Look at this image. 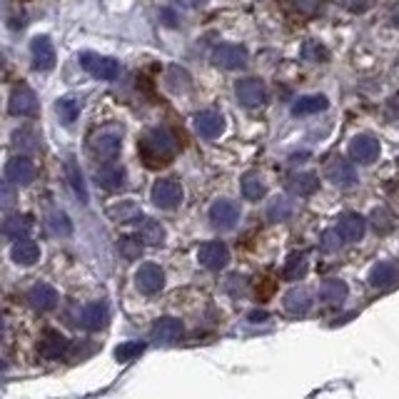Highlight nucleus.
Returning <instances> with one entry per match:
<instances>
[{
  "instance_id": "2eb2a0df",
  "label": "nucleus",
  "mask_w": 399,
  "mask_h": 399,
  "mask_svg": "<svg viewBox=\"0 0 399 399\" xmlns=\"http://www.w3.org/2000/svg\"><path fill=\"white\" fill-rule=\"evenodd\" d=\"M195 130H197L200 138H205V140L220 138L222 130H225V117L215 110L197 112V115H195Z\"/></svg>"
},
{
  "instance_id": "20e7f679",
  "label": "nucleus",
  "mask_w": 399,
  "mask_h": 399,
  "mask_svg": "<svg viewBox=\"0 0 399 399\" xmlns=\"http://www.w3.org/2000/svg\"><path fill=\"white\" fill-rule=\"evenodd\" d=\"M152 202H155L160 210H175V207L182 202V185L172 178L158 180V182L152 185Z\"/></svg>"
},
{
  "instance_id": "09e8293b",
  "label": "nucleus",
  "mask_w": 399,
  "mask_h": 399,
  "mask_svg": "<svg viewBox=\"0 0 399 399\" xmlns=\"http://www.w3.org/2000/svg\"><path fill=\"white\" fill-rule=\"evenodd\" d=\"M178 3L185 8H200V5H205L207 0H178Z\"/></svg>"
},
{
  "instance_id": "f3484780",
  "label": "nucleus",
  "mask_w": 399,
  "mask_h": 399,
  "mask_svg": "<svg viewBox=\"0 0 399 399\" xmlns=\"http://www.w3.org/2000/svg\"><path fill=\"white\" fill-rule=\"evenodd\" d=\"M185 335V324L175 319V317H162L152 324V339L158 344H172L178 342L180 337Z\"/></svg>"
},
{
  "instance_id": "1a4fd4ad",
  "label": "nucleus",
  "mask_w": 399,
  "mask_h": 399,
  "mask_svg": "<svg viewBox=\"0 0 399 399\" xmlns=\"http://www.w3.org/2000/svg\"><path fill=\"white\" fill-rule=\"evenodd\" d=\"M213 62L222 70H240L247 65V50L242 45H232V43L217 45L213 53Z\"/></svg>"
},
{
  "instance_id": "b1692460",
  "label": "nucleus",
  "mask_w": 399,
  "mask_h": 399,
  "mask_svg": "<svg viewBox=\"0 0 399 399\" xmlns=\"http://www.w3.org/2000/svg\"><path fill=\"white\" fill-rule=\"evenodd\" d=\"M310 304H312V300H310V295H307V289L295 287V289H289L287 295H285L282 310L287 312V315H292V317H300V315H304V312L310 310Z\"/></svg>"
},
{
  "instance_id": "9d476101",
  "label": "nucleus",
  "mask_w": 399,
  "mask_h": 399,
  "mask_svg": "<svg viewBox=\"0 0 399 399\" xmlns=\"http://www.w3.org/2000/svg\"><path fill=\"white\" fill-rule=\"evenodd\" d=\"M135 285H138L143 295H158L160 289L165 287V272L158 265L145 262L143 267L138 269V275H135Z\"/></svg>"
},
{
  "instance_id": "58836bf2",
  "label": "nucleus",
  "mask_w": 399,
  "mask_h": 399,
  "mask_svg": "<svg viewBox=\"0 0 399 399\" xmlns=\"http://www.w3.org/2000/svg\"><path fill=\"white\" fill-rule=\"evenodd\" d=\"M50 232L53 234H60V237H68L70 232H73V222L68 220V215L65 213H53L50 215Z\"/></svg>"
},
{
  "instance_id": "423d86ee",
  "label": "nucleus",
  "mask_w": 399,
  "mask_h": 399,
  "mask_svg": "<svg viewBox=\"0 0 399 399\" xmlns=\"http://www.w3.org/2000/svg\"><path fill=\"white\" fill-rule=\"evenodd\" d=\"M240 220V207L232 200H217L213 207H210V225L215 230H232Z\"/></svg>"
},
{
  "instance_id": "c03bdc74",
  "label": "nucleus",
  "mask_w": 399,
  "mask_h": 399,
  "mask_svg": "<svg viewBox=\"0 0 399 399\" xmlns=\"http://www.w3.org/2000/svg\"><path fill=\"white\" fill-rule=\"evenodd\" d=\"M342 234L337 232V230H332V232H324L322 234V247L327 250V252H337L339 245H342V240H339Z\"/></svg>"
},
{
  "instance_id": "c9c22d12",
  "label": "nucleus",
  "mask_w": 399,
  "mask_h": 399,
  "mask_svg": "<svg viewBox=\"0 0 399 399\" xmlns=\"http://www.w3.org/2000/svg\"><path fill=\"white\" fill-rule=\"evenodd\" d=\"M300 56H302V60H307V62H324L327 58H330V53H327V48H324L322 43L307 40L302 45V50H300Z\"/></svg>"
},
{
  "instance_id": "393cba45",
  "label": "nucleus",
  "mask_w": 399,
  "mask_h": 399,
  "mask_svg": "<svg viewBox=\"0 0 399 399\" xmlns=\"http://www.w3.org/2000/svg\"><path fill=\"white\" fill-rule=\"evenodd\" d=\"M97 185L105 187V190H117V187L125 185V170L115 162H105L100 170L95 172Z\"/></svg>"
},
{
  "instance_id": "4468645a",
  "label": "nucleus",
  "mask_w": 399,
  "mask_h": 399,
  "mask_svg": "<svg viewBox=\"0 0 399 399\" xmlns=\"http://www.w3.org/2000/svg\"><path fill=\"white\" fill-rule=\"evenodd\" d=\"M200 257V265L207 269H222L225 265L230 262V250L225 247V242H207V245H202L197 252Z\"/></svg>"
},
{
  "instance_id": "de8ad7c7",
  "label": "nucleus",
  "mask_w": 399,
  "mask_h": 399,
  "mask_svg": "<svg viewBox=\"0 0 399 399\" xmlns=\"http://www.w3.org/2000/svg\"><path fill=\"white\" fill-rule=\"evenodd\" d=\"M247 319H250L252 324H260V322H267L269 317H267V312H265V310H252V312L247 315Z\"/></svg>"
},
{
  "instance_id": "f8f14e48",
  "label": "nucleus",
  "mask_w": 399,
  "mask_h": 399,
  "mask_svg": "<svg viewBox=\"0 0 399 399\" xmlns=\"http://www.w3.org/2000/svg\"><path fill=\"white\" fill-rule=\"evenodd\" d=\"M30 53H33V65L35 70H53L56 68V48H53V43L50 38L45 35H35L33 40H30Z\"/></svg>"
},
{
  "instance_id": "49530a36",
  "label": "nucleus",
  "mask_w": 399,
  "mask_h": 399,
  "mask_svg": "<svg viewBox=\"0 0 399 399\" xmlns=\"http://www.w3.org/2000/svg\"><path fill=\"white\" fill-rule=\"evenodd\" d=\"M240 285H242V277L240 275H232V277H230V282L225 285V292H228V295L237 297V287H240Z\"/></svg>"
},
{
  "instance_id": "6e6552de",
  "label": "nucleus",
  "mask_w": 399,
  "mask_h": 399,
  "mask_svg": "<svg viewBox=\"0 0 399 399\" xmlns=\"http://www.w3.org/2000/svg\"><path fill=\"white\" fill-rule=\"evenodd\" d=\"M68 350H70V339L65 337V335H60L58 330H45L43 332L40 347H38V352H40L43 359H48V362H58V359H62L65 354H68Z\"/></svg>"
},
{
  "instance_id": "a19ab883",
  "label": "nucleus",
  "mask_w": 399,
  "mask_h": 399,
  "mask_svg": "<svg viewBox=\"0 0 399 399\" xmlns=\"http://www.w3.org/2000/svg\"><path fill=\"white\" fill-rule=\"evenodd\" d=\"M372 225L379 230V232H385V230H392V225H394V217H392V213L389 210H385V207H377L374 213H372Z\"/></svg>"
},
{
  "instance_id": "c756f323",
  "label": "nucleus",
  "mask_w": 399,
  "mask_h": 399,
  "mask_svg": "<svg viewBox=\"0 0 399 399\" xmlns=\"http://www.w3.org/2000/svg\"><path fill=\"white\" fill-rule=\"evenodd\" d=\"M140 240H143L145 245L158 247V245H162V242H165V228H162L158 220L143 217V222H140Z\"/></svg>"
},
{
  "instance_id": "412c9836",
  "label": "nucleus",
  "mask_w": 399,
  "mask_h": 399,
  "mask_svg": "<svg viewBox=\"0 0 399 399\" xmlns=\"http://www.w3.org/2000/svg\"><path fill=\"white\" fill-rule=\"evenodd\" d=\"M365 228H367V220L357 213H344L337 222V232L342 234V240H347V242L359 240V237L365 234Z\"/></svg>"
},
{
  "instance_id": "a211bd4d",
  "label": "nucleus",
  "mask_w": 399,
  "mask_h": 399,
  "mask_svg": "<svg viewBox=\"0 0 399 399\" xmlns=\"http://www.w3.org/2000/svg\"><path fill=\"white\" fill-rule=\"evenodd\" d=\"M25 300H28V304L33 307V310L50 312L58 304V292H56V287H50V285L38 282V285H33V287L28 289Z\"/></svg>"
},
{
  "instance_id": "a878e982",
  "label": "nucleus",
  "mask_w": 399,
  "mask_h": 399,
  "mask_svg": "<svg viewBox=\"0 0 399 399\" xmlns=\"http://www.w3.org/2000/svg\"><path fill=\"white\" fill-rule=\"evenodd\" d=\"M330 108V100L324 95H304L300 100H295L292 105V115H317Z\"/></svg>"
},
{
  "instance_id": "8fccbe9b",
  "label": "nucleus",
  "mask_w": 399,
  "mask_h": 399,
  "mask_svg": "<svg viewBox=\"0 0 399 399\" xmlns=\"http://www.w3.org/2000/svg\"><path fill=\"white\" fill-rule=\"evenodd\" d=\"M392 21L399 25V0H397V3H394V5H392Z\"/></svg>"
},
{
  "instance_id": "cd10ccee",
  "label": "nucleus",
  "mask_w": 399,
  "mask_h": 399,
  "mask_svg": "<svg viewBox=\"0 0 399 399\" xmlns=\"http://www.w3.org/2000/svg\"><path fill=\"white\" fill-rule=\"evenodd\" d=\"M347 292H350V287H347V282L344 280H337V277H330V280H324L322 287H319V297H322V302H342L344 297H347Z\"/></svg>"
},
{
  "instance_id": "5701e85b",
  "label": "nucleus",
  "mask_w": 399,
  "mask_h": 399,
  "mask_svg": "<svg viewBox=\"0 0 399 399\" xmlns=\"http://www.w3.org/2000/svg\"><path fill=\"white\" fill-rule=\"evenodd\" d=\"M65 178H68L70 187H73V193L77 195V200L83 202V205H88V185H85V178L83 172H80V165L75 162V158L73 155H68V160H65Z\"/></svg>"
},
{
  "instance_id": "3c124183",
  "label": "nucleus",
  "mask_w": 399,
  "mask_h": 399,
  "mask_svg": "<svg viewBox=\"0 0 399 399\" xmlns=\"http://www.w3.org/2000/svg\"><path fill=\"white\" fill-rule=\"evenodd\" d=\"M3 330H5V322H3V317H0V337H3Z\"/></svg>"
},
{
  "instance_id": "f257e3e1",
  "label": "nucleus",
  "mask_w": 399,
  "mask_h": 399,
  "mask_svg": "<svg viewBox=\"0 0 399 399\" xmlns=\"http://www.w3.org/2000/svg\"><path fill=\"white\" fill-rule=\"evenodd\" d=\"M140 158L147 167H162L167 165L178 150V140L170 130L165 128H155V130H147L140 138Z\"/></svg>"
},
{
  "instance_id": "a18cd8bd",
  "label": "nucleus",
  "mask_w": 399,
  "mask_h": 399,
  "mask_svg": "<svg viewBox=\"0 0 399 399\" xmlns=\"http://www.w3.org/2000/svg\"><path fill=\"white\" fill-rule=\"evenodd\" d=\"M342 5L352 13H367L374 8V0H342Z\"/></svg>"
},
{
  "instance_id": "6ab92c4d",
  "label": "nucleus",
  "mask_w": 399,
  "mask_h": 399,
  "mask_svg": "<svg viewBox=\"0 0 399 399\" xmlns=\"http://www.w3.org/2000/svg\"><path fill=\"white\" fill-rule=\"evenodd\" d=\"M108 319H110V310H108V304L105 302H90V304H85L83 312H80V324L90 332L103 330L105 324H108Z\"/></svg>"
},
{
  "instance_id": "79ce46f5",
  "label": "nucleus",
  "mask_w": 399,
  "mask_h": 399,
  "mask_svg": "<svg viewBox=\"0 0 399 399\" xmlns=\"http://www.w3.org/2000/svg\"><path fill=\"white\" fill-rule=\"evenodd\" d=\"M18 193H15V185L10 180H0V210H8V207L15 205Z\"/></svg>"
},
{
  "instance_id": "0eeeda50",
  "label": "nucleus",
  "mask_w": 399,
  "mask_h": 399,
  "mask_svg": "<svg viewBox=\"0 0 399 399\" xmlns=\"http://www.w3.org/2000/svg\"><path fill=\"white\" fill-rule=\"evenodd\" d=\"M324 178L337 187H352L357 182V170L352 167L350 160L344 158H330L324 162Z\"/></svg>"
},
{
  "instance_id": "f03ea898",
  "label": "nucleus",
  "mask_w": 399,
  "mask_h": 399,
  "mask_svg": "<svg viewBox=\"0 0 399 399\" xmlns=\"http://www.w3.org/2000/svg\"><path fill=\"white\" fill-rule=\"evenodd\" d=\"M120 147H123V128H117V125L100 128L90 135V150L103 162H112L120 155Z\"/></svg>"
},
{
  "instance_id": "2f4dec72",
  "label": "nucleus",
  "mask_w": 399,
  "mask_h": 399,
  "mask_svg": "<svg viewBox=\"0 0 399 399\" xmlns=\"http://www.w3.org/2000/svg\"><path fill=\"white\" fill-rule=\"evenodd\" d=\"M56 112H58V117H60L62 125H73L77 120V115H80V100L73 95L60 97L56 103Z\"/></svg>"
},
{
  "instance_id": "bb28decb",
  "label": "nucleus",
  "mask_w": 399,
  "mask_h": 399,
  "mask_svg": "<svg viewBox=\"0 0 399 399\" xmlns=\"http://www.w3.org/2000/svg\"><path fill=\"white\" fill-rule=\"evenodd\" d=\"M304 275H307V257H304V252H289V257L285 260L282 277L289 282H297Z\"/></svg>"
},
{
  "instance_id": "39448f33",
  "label": "nucleus",
  "mask_w": 399,
  "mask_h": 399,
  "mask_svg": "<svg viewBox=\"0 0 399 399\" xmlns=\"http://www.w3.org/2000/svg\"><path fill=\"white\" fill-rule=\"evenodd\" d=\"M234 93H237V100L245 108H260L267 100V90H265V83L260 77H242V80H237Z\"/></svg>"
},
{
  "instance_id": "dca6fc26",
  "label": "nucleus",
  "mask_w": 399,
  "mask_h": 399,
  "mask_svg": "<svg viewBox=\"0 0 399 399\" xmlns=\"http://www.w3.org/2000/svg\"><path fill=\"white\" fill-rule=\"evenodd\" d=\"M379 155V143L372 135H357V138H352L350 143V158L357 160V162H362V165H370V162H374Z\"/></svg>"
},
{
  "instance_id": "f704fd0d",
  "label": "nucleus",
  "mask_w": 399,
  "mask_h": 399,
  "mask_svg": "<svg viewBox=\"0 0 399 399\" xmlns=\"http://www.w3.org/2000/svg\"><path fill=\"white\" fill-rule=\"evenodd\" d=\"M240 187H242L245 200H250V202H257V200H262V195H265V185H262V180L257 178V175H245Z\"/></svg>"
},
{
  "instance_id": "c85d7f7f",
  "label": "nucleus",
  "mask_w": 399,
  "mask_h": 399,
  "mask_svg": "<svg viewBox=\"0 0 399 399\" xmlns=\"http://www.w3.org/2000/svg\"><path fill=\"white\" fill-rule=\"evenodd\" d=\"M33 230V220L28 215H13L3 222V234L13 237V240H21V237H28V232Z\"/></svg>"
},
{
  "instance_id": "4c0bfd02",
  "label": "nucleus",
  "mask_w": 399,
  "mask_h": 399,
  "mask_svg": "<svg viewBox=\"0 0 399 399\" xmlns=\"http://www.w3.org/2000/svg\"><path fill=\"white\" fill-rule=\"evenodd\" d=\"M167 85H170V90H175V93H180V90H187V88H190V75H187L182 68L172 65V68L167 70Z\"/></svg>"
},
{
  "instance_id": "9b49d317",
  "label": "nucleus",
  "mask_w": 399,
  "mask_h": 399,
  "mask_svg": "<svg viewBox=\"0 0 399 399\" xmlns=\"http://www.w3.org/2000/svg\"><path fill=\"white\" fill-rule=\"evenodd\" d=\"M8 110L21 117L35 115V110H38V97H35V93L28 85H18V88H13V93H10Z\"/></svg>"
},
{
  "instance_id": "473e14b6",
  "label": "nucleus",
  "mask_w": 399,
  "mask_h": 399,
  "mask_svg": "<svg viewBox=\"0 0 399 399\" xmlns=\"http://www.w3.org/2000/svg\"><path fill=\"white\" fill-rule=\"evenodd\" d=\"M108 215H110L115 222H135V220H143V213H140V207L135 202H120V205H112L108 207Z\"/></svg>"
},
{
  "instance_id": "7ed1b4c3",
  "label": "nucleus",
  "mask_w": 399,
  "mask_h": 399,
  "mask_svg": "<svg viewBox=\"0 0 399 399\" xmlns=\"http://www.w3.org/2000/svg\"><path fill=\"white\" fill-rule=\"evenodd\" d=\"M80 65L85 68V73H90L97 80H115L120 75V62L115 58H105L97 53H83L80 56Z\"/></svg>"
},
{
  "instance_id": "37998d69",
  "label": "nucleus",
  "mask_w": 399,
  "mask_h": 399,
  "mask_svg": "<svg viewBox=\"0 0 399 399\" xmlns=\"http://www.w3.org/2000/svg\"><path fill=\"white\" fill-rule=\"evenodd\" d=\"M289 5L295 8L297 13L302 15H315L322 5V0H289Z\"/></svg>"
},
{
  "instance_id": "603ef678",
  "label": "nucleus",
  "mask_w": 399,
  "mask_h": 399,
  "mask_svg": "<svg viewBox=\"0 0 399 399\" xmlns=\"http://www.w3.org/2000/svg\"><path fill=\"white\" fill-rule=\"evenodd\" d=\"M0 370H5V362H3V359H0Z\"/></svg>"
},
{
  "instance_id": "4be33fe9",
  "label": "nucleus",
  "mask_w": 399,
  "mask_h": 399,
  "mask_svg": "<svg viewBox=\"0 0 399 399\" xmlns=\"http://www.w3.org/2000/svg\"><path fill=\"white\" fill-rule=\"evenodd\" d=\"M367 280H370L372 287L387 289L399 280V269L392 262H379V265H374V267L370 269V277H367Z\"/></svg>"
},
{
  "instance_id": "7c9ffc66",
  "label": "nucleus",
  "mask_w": 399,
  "mask_h": 399,
  "mask_svg": "<svg viewBox=\"0 0 399 399\" xmlns=\"http://www.w3.org/2000/svg\"><path fill=\"white\" fill-rule=\"evenodd\" d=\"M289 190L295 195H312L317 193V187H319V180H317L315 172H297L289 178Z\"/></svg>"
},
{
  "instance_id": "72a5a7b5",
  "label": "nucleus",
  "mask_w": 399,
  "mask_h": 399,
  "mask_svg": "<svg viewBox=\"0 0 399 399\" xmlns=\"http://www.w3.org/2000/svg\"><path fill=\"white\" fill-rule=\"evenodd\" d=\"M267 217L272 222H285L292 217V202L287 197H275L267 205Z\"/></svg>"
},
{
  "instance_id": "aec40b11",
  "label": "nucleus",
  "mask_w": 399,
  "mask_h": 399,
  "mask_svg": "<svg viewBox=\"0 0 399 399\" xmlns=\"http://www.w3.org/2000/svg\"><path fill=\"white\" fill-rule=\"evenodd\" d=\"M10 257H13L15 265L30 267V265H35V262L40 260V245L35 240H28V237H21V240H15V245L10 247Z\"/></svg>"
},
{
  "instance_id": "ea45409f",
  "label": "nucleus",
  "mask_w": 399,
  "mask_h": 399,
  "mask_svg": "<svg viewBox=\"0 0 399 399\" xmlns=\"http://www.w3.org/2000/svg\"><path fill=\"white\" fill-rule=\"evenodd\" d=\"M120 252L125 255V260H138L143 252V240L138 237H120Z\"/></svg>"
},
{
  "instance_id": "e433bc0d",
  "label": "nucleus",
  "mask_w": 399,
  "mask_h": 399,
  "mask_svg": "<svg viewBox=\"0 0 399 399\" xmlns=\"http://www.w3.org/2000/svg\"><path fill=\"white\" fill-rule=\"evenodd\" d=\"M145 352V342H125L115 350V359L117 362H132L138 359Z\"/></svg>"
},
{
  "instance_id": "ddd939ff",
  "label": "nucleus",
  "mask_w": 399,
  "mask_h": 399,
  "mask_svg": "<svg viewBox=\"0 0 399 399\" xmlns=\"http://www.w3.org/2000/svg\"><path fill=\"white\" fill-rule=\"evenodd\" d=\"M5 180H10L13 185H30L35 180V165L33 160L25 155H15L8 160L5 165Z\"/></svg>"
}]
</instances>
